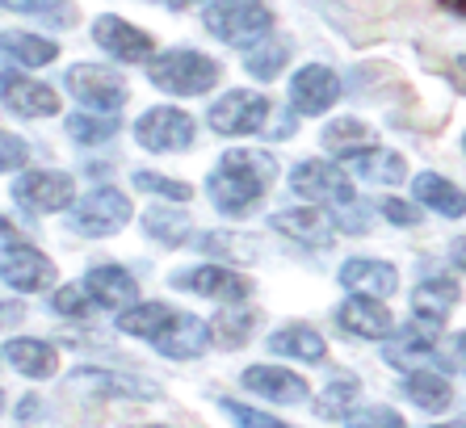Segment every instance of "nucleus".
Returning <instances> with one entry per match:
<instances>
[{"mask_svg":"<svg viewBox=\"0 0 466 428\" xmlns=\"http://www.w3.org/2000/svg\"><path fill=\"white\" fill-rule=\"evenodd\" d=\"M0 51L17 59L22 67H46L59 55V46L43 34H25V30H0Z\"/></svg>","mask_w":466,"mask_h":428,"instance_id":"nucleus-32","label":"nucleus"},{"mask_svg":"<svg viewBox=\"0 0 466 428\" xmlns=\"http://www.w3.org/2000/svg\"><path fill=\"white\" fill-rule=\"evenodd\" d=\"M462 151H466V135H462Z\"/></svg>","mask_w":466,"mask_h":428,"instance_id":"nucleus-50","label":"nucleus"},{"mask_svg":"<svg viewBox=\"0 0 466 428\" xmlns=\"http://www.w3.org/2000/svg\"><path fill=\"white\" fill-rule=\"evenodd\" d=\"M340 101V76L328 64H307L290 76V109L299 118H319Z\"/></svg>","mask_w":466,"mask_h":428,"instance_id":"nucleus-12","label":"nucleus"},{"mask_svg":"<svg viewBox=\"0 0 466 428\" xmlns=\"http://www.w3.org/2000/svg\"><path fill=\"white\" fill-rule=\"evenodd\" d=\"M198 122L177 106H156L147 114H139L135 122V143L143 151H156V156H173V151L194 148Z\"/></svg>","mask_w":466,"mask_h":428,"instance_id":"nucleus-6","label":"nucleus"},{"mask_svg":"<svg viewBox=\"0 0 466 428\" xmlns=\"http://www.w3.org/2000/svg\"><path fill=\"white\" fill-rule=\"evenodd\" d=\"M358 403V378H337L328 382V391L315 399V416L319 420H345Z\"/></svg>","mask_w":466,"mask_h":428,"instance_id":"nucleus-37","label":"nucleus"},{"mask_svg":"<svg viewBox=\"0 0 466 428\" xmlns=\"http://www.w3.org/2000/svg\"><path fill=\"white\" fill-rule=\"evenodd\" d=\"M458 67H466V55H462V59H458Z\"/></svg>","mask_w":466,"mask_h":428,"instance_id":"nucleus-49","label":"nucleus"},{"mask_svg":"<svg viewBox=\"0 0 466 428\" xmlns=\"http://www.w3.org/2000/svg\"><path fill=\"white\" fill-rule=\"evenodd\" d=\"M152 428H164V424H152Z\"/></svg>","mask_w":466,"mask_h":428,"instance_id":"nucleus-51","label":"nucleus"},{"mask_svg":"<svg viewBox=\"0 0 466 428\" xmlns=\"http://www.w3.org/2000/svg\"><path fill=\"white\" fill-rule=\"evenodd\" d=\"M349 168H353V177L366 185H403L408 181V160H403L400 151L390 148H366L361 156H353L349 160Z\"/></svg>","mask_w":466,"mask_h":428,"instance_id":"nucleus-24","label":"nucleus"},{"mask_svg":"<svg viewBox=\"0 0 466 428\" xmlns=\"http://www.w3.org/2000/svg\"><path fill=\"white\" fill-rule=\"evenodd\" d=\"M345 428H408V424L390 407H358V412L345 416Z\"/></svg>","mask_w":466,"mask_h":428,"instance_id":"nucleus-40","label":"nucleus"},{"mask_svg":"<svg viewBox=\"0 0 466 428\" xmlns=\"http://www.w3.org/2000/svg\"><path fill=\"white\" fill-rule=\"evenodd\" d=\"M319 143H324L328 156L353 160V156H361L366 148H374V130H370L361 118H332L324 127V135H319Z\"/></svg>","mask_w":466,"mask_h":428,"instance_id":"nucleus-28","label":"nucleus"},{"mask_svg":"<svg viewBox=\"0 0 466 428\" xmlns=\"http://www.w3.org/2000/svg\"><path fill=\"white\" fill-rule=\"evenodd\" d=\"M239 382L248 386L252 395L269 399V403H286V407H299L307 403V378H299L294 370H282V365H248Z\"/></svg>","mask_w":466,"mask_h":428,"instance_id":"nucleus-19","label":"nucleus"},{"mask_svg":"<svg viewBox=\"0 0 466 428\" xmlns=\"http://www.w3.org/2000/svg\"><path fill=\"white\" fill-rule=\"evenodd\" d=\"M13 202L30 214H59L76 206V181L67 172H22L13 181Z\"/></svg>","mask_w":466,"mask_h":428,"instance_id":"nucleus-9","label":"nucleus"},{"mask_svg":"<svg viewBox=\"0 0 466 428\" xmlns=\"http://www.w3.org/2000/svg\"><path fill=\"white\" fill-rule=\"evenodd\" d=\"M223 412H228V416L236 420L239 428H286L282 420H273L269 412H257V407L236 403V399H223Z\"/></svg>","mask_w":466,"mask_h":428,"instance_id":"nucleus-42","label":"nucleus"},{"mask_svg":"<svg viewBox=\"0 0 466 428\" xmlns=\"http://www.w3.org/2000/svg\"><path fill=\"white\" fill-rule=\"evenodd\" d=\"M198 248L210 252V257H228L231 265L257 260V244H252L248 236H228V231H202V236H198Z\"/></svg>","mask_w":466,"mask_h":428,"instance_id":"nucleus-36","label":"nucleus"},{"mask_svg":"<svg viewBox=\"0 0 466 428\" xmlns=\"http://www.w3.org/2000/svg\"><path fill=\"white\" fill-rule=\"evenodd\" d=\"M76 382L88 386V391H97V395H127V399H156V395H160V386L147 382V378L109 374V370H85Z\"/></svg>","mask_w":466,"mask_h":428,"instance_id":"nucleus-33","label":"nucleus"},{"mask_svg":"<svg viewBox=\"0 0 466 428\" xmlns=\"http://www.w3.org/2000/svg\"><path fill=\"white\" fill-rule=\"evenodd\" d=\"M269 349L278 357H299V362H324V353H328L324 336L315 332L311 323H282L269 336Z\"/></svg>","mask_w":466,"mask_h":428,"instance_id":"nucleus-29","label":"nucleus"},{"mask_svg":"<svg viewBox=\"0 0 466 428\" xmlns=\"http://www.w3.org/2000/svg\"><path fill=\"white\" fill-rule=\"evenodd\" d=\"M173 320V311L164 302H135V307L118 311V332L122 336H143V341H156L164 332V323Z\"/></svg>","mask_w":466,"mask_h":428,"instance_id":"nucleus-34","label":"nucleus"},{"mask_svg":"<svg viewBox=\"0 0 466 428\" xmlns=\"http://www.w3.org/2000/svg\"><path fill=\"white\" fill-rule=\"evenodd\" d=\"M269 227L278 231V236L294 239V244H307V248H328L340 231V223L328 214V206H294V210H278L269 219Z\"/></svg>","mask_w":466,"mask_h":428,"instance_id":"nucleus-14","label":"nucleus"},{"mask_svg":"<svg viewBox=\"0 0 466 428\" xmlns=\"http://www.w3.org/2000/svg\"><path fill=\"white\" fill-rule=\"evenodd\" d=\"M437 332H441V328H429V323L412 320L395 341L387 344V362L400 365V370H408V374H412V370H433Z\"/></svg>","mask_w":466,"mask_h":428,"instance_id":"nucleus-20","label":"nucleus"},{"mask_svg":"<svg viewBox=\"0 0 466 428\" xmlns=\"http://www.w3.org/2000/svg\"><path fill=\"white\" fill-rule=\"evenodd\" d=\"M64 85H67V93L76 97L85 109H93V114H118L130 101L127 80H122V72H114V67L72 64L64 76Z\"/></svg>","mask_w":466,"mask_h":428,"instance_id":"nucleus-4","label":"nucleus"},{"mask_svg":"<svg viewBox=\"0 0 466 428\" xmlns=\"http://www.w3.org/2000/svg\"><path fill=\"white\" fill-rule=\"evenodd\" d=\"M0 399H5V395H0Z\"/></svg>","mask_w":466,"mask_h":428,"instance_id":"nucleus-52","label":"nucleus"},{"mask_svg":"<svg viewBox=\"0 0 466 428\" xmlns=\"http://www.w3.org/2000/svg\"><path fill=\"white\" fill-rule=\"evenodd\" d=\"M173 9H189V5H210V0H168Z\"/></svg>","mask_w":466,"mask_h":428,"instance_id":"nucleus-48","label":"nucleus"},{"mask_svg":"<svg viewBox=\"0 0 466 428\" xmlns=\"http://www.w3.org/2000/svg\"><path fill=\"white\" fill-rule=\"evenodd\" d=\"M257 307L248 302H228V307L218 311L215 320H210V336H215L218 349H244L257 332Z\"/></svg>","mask_w":466,"mask_h":428,"instance_id":"nucleus-26","label":"nucleus"},{"mask_svg":"<svg viewBox=\"0 0 466 428\" xmlns=\"http://www.w3.org/2000/svg\"><path fill=\"white\" fill-rule=\"evenodd\" d=\"M135 189L143 193H156V198H164V202H189L194 198V189L185 181H173V177H160V172H135Z\"/></svg>","mask_w":466,"mask_h":428,"instance_id":"nucleus-39","label":"nucleus"},{"mask_svg":"<svg viewBox=\"0 0 466 428\" xmlns=\"http://www.w3.org/2000/svg\"><path fill=\"white\" fill-rule=\"evenodd\" d=\"M290 193L303 198L311 206H358V193H353V177L345 168L328 160H299L290 168Z\"/></svg>","mask_w":466,"mask_h":428,"instance_id":"nucleus-5","label":"nucleus"},{"mask_svg":"<svg viewBox=\"0 0 466 428\" xmlns=\"http://www.w3.org/2000/svg\"><path fill=\"white\" fill-rule=\"evenodd\" d=\"M412 198L424 210L441 214V219H466V189H458L441 172H416L412 177Z\"/></svg>","mask_w":466,"mask_h":428,"instance_id":"nucleus-23","label":"nucleus"},{"mask_svg":"<svg viewBox=\"0 0 466 428\" xmlns=\"http://www.w3.org/2000/svg\"><path fill=\"white\" fill-rule=\"evenodd\" d=\"M64 127H67V135H72L76 143H85V148H93V143H109L114 135H118V118H114V114H93V109L72 114Z\"/></svg>","mask_w":466,"mask_h":428,"instance_id":"nucleus-35","label":"nucleus"},{"mask_svg":"<svg viewBox=\"0 0 466 428\" xmlns=\"http://www.w3.org/2000/svg\"><path fill=\"white\" fill-rule=\"evenodd\" d=\"M85 290L93 294L97 307H114V311H127L139 302V281L130 278L122 265H93L85 273Z\"/></svg>","mask_w":466,"mask_h":428,"instance_id":"nucleus-21","label":"nucleus"},{"mask_svg":"<svg viewBox=\"0 0 466 428\" xmlns=\"http://www.w3.org/2000/svg\"><path fill=\"white\" fill-rule=\"evenodd\" d=\"M5 362L17 370V374L34 378V382H43L59 370V353H55L46 341H30V336H17V341L5 344Z\"/></svg>","mask_w":466,"mask_h":428,"instance_id":"nucleus-25","label":"nucleus"},{"mask_svg":"<svg viewBox=\"0 0 466 428\" xmlns=\"http://www.w3.org/2000/svg\"><path fill=\"white\" fill-rule=\"evenodd\" d=\"M218 72H223V67L202 51H164L152 59L147 80H152L160 93L198 97V93H210V88L218 85Z\"/></svg>","mask_w":466,"mask_h":428,"instance_id":"nucleus-3","label":"nucleus"},{"mask_svg":"<svg viewBox=\"0 0 466 428\" xmlns=\"http://www.w3.org/2000/svg\"><path fill=\"white\" fill-rule=\"evenodd\" d=\"M51 311L55 315H67V320H88L93 311H97V302H93V294L85 290V281L80 286H64L51 294Z\"/></svg>","mask_w":466,"mask_h":428,"instance_id":"nucleus-38","label":"nucleus"},{"mask_svg":"<svg viewBox=\"0 0 466 428\" xmlns=\"http://www.w3.org/2000/svg\"><path fill=\"white\" fill-rule=\"evenodd\" d=\"M93 43L106 55H114L118 64H152L156 59L152 34L139 30V25H130L118 13H101L97 22H93Z\"/></svg>","mask_w":466,"mask_h":428,"instance_id":"nucleus-11","label":"nucleus"},{"mask_svg":"<svg viewBox=\"0 0 466 428\" xmlns=\"http://www.w3.org/2000/svg\"><path fill=\"white\" fill-rule=\"evenodd\" d=\"M72 223H76L80 236H93V239L118 236L122 227L130 223L127 193L114 189V185H97V189H88L85 198H76V206H72Z\"/></svg>","mask_w":466,"mask_h":428,"instance_id":"nucleus-7","label":"nucleus"},{"mask_svg":"<svg viewBox=\"0 0 466 428\" xmlns=\"http://www.w3.org/2000/svg\"><path fill=\"white\" fill-rule=\"evenodd\" d=\"M0 101L17 118H55L59 114V93L34 76H0Z\"/></svg>","mask_w":466,"mask_h":428,"instance_id":"nucleus-15","label":"nucleus"},{"mask_svg":"<svg viewBox=\"0 0 466 428\" xmlns=\"http://www.w3.org/2000/svg\"><path fill=\"white\" fill-rule=\"evenodd\" d=\"M379 214L395 227H416L420 223V202H403V198H382Z\"/></svg>","mask_w":466,"mask_h":428,"instance_id":"nucleus-43","label":"nucleus"},{"mask_svg":"<svg viewBox=\"0 0 466 428\" xmlns=\"http://www.w3.org/2000/svg\"><path fill=\"white\" fill-rule=\"evenodd\" d=\"M454 357H458V365L466 370V332H458V336H454Z\"/></svg>","mask_w":466,"mask_h":428,"instance_id":"nucleus-47","label":"nucleus"},{"mask_svg":"<svg viewBox=\"0 0 466 428\" xmlns=\"http://www.w3.org/2000/svg\"><path fill=\"white\" fill-rule=\"evenodd\" d=\"M156 353L173 357V362H194V357H202L215 344V336H210V323H202L198 315H177L164 323V332L156 336Z\"/></svg>","mask_w":466,"mask_h":428,"instance_id":"nucleus-18","label":"nucleus"},{"mask_svg":"<svg viewBox=\"0 0 466 428\" xmlns=\"http://www.w3.org/2000/svg\"><path fill=\"white\" fill-rule=\"evenodd\" d=\"M441 9L454 13V17H462V22H466V0H441Z\"/></svg>","mask_w":466,"mask_h":428,"instance_id":"nucleus-46","label":"nucleus"},{"mask_svg":"<svg viewBox=\"0 0 466 428\" xmlns=\"http://www.w3.org/2000/svg\"><path fill=\"white\" fill-rule=\"evenodd\" d=\"M5 9H13V13H30V17H72V9H67V0H0Z\"/></svg>","mask_w":466,"mask_h":428,"instance_id":"nucleus-41","label":"nucleus"},{"mask_svg":"<svg viewBox=\"0 0 466 428\" xmlns=\"http://www.w3.org/2000/svg\"><path fill=\"white\" fill-rule=\"evenodd\" d=\"M450 260H454V269H462V273H466V236L450 244Z\"/></svg>","mask_w":466,"mask_h":428,"instance_id":"nucleus-45","label":"nucleus"},{"mask_svg":"<svg viewBox=\"0 0 466 428\" xmlns=\"http://www.w3.org/2000/svg\"><path fill=\"white\" fill-rule=\"evenodd\" d=\"M290 64V38L286 34H265L260 43H252L248 51H244V67H248V76H257V80H278L282 76V67Z\"/></svg>","mask_w":466,"mask_h":428,"instance_id":"nucleus-30","label":"nucleus"},{"mask_svg":"<svg viewBox=\"0 0 466 428\" xmlns=\"http://www.w3.org/2000/svg\"><path fill=\"white\" fill-rule=\"evenodd\" d=\"M168 281H173V290H189V294H202L215 302H244L252 294V281L231 265H189L177 269Z\"/></svg>","mask_w":466,"mask_h":428,"instance_id":"nucleus-10","label":"nucleus"},{"mask_svg":"<svg viewBox=\"0 0 466 428\" xmlns=\"http://www.w3.org/2000/svg\"><path fill=\"white\" fill-rule=\"evenodd\" d=\"M273 106H269V97H260L252 93V88H231V93H223L210 106L207 122L215 135H257V130H265V122H269Z\"/></svg>","mask_w":466,"mask_h":428,"instance_id":"nucleus-8","label":"nucleus"},{"mask_svg":"<svg viewBox=\"0 0 466 428\" xmlns=\"http://www.w3.org/2000/svg\"><path fill=\"white\" fill-rule=\"evenodd\" d=\"M0 278L17 294H38L55 286V260L34 244H5L0 248Z\"/></svg>","mask_w":466,"mask_h":428,"instance_id":"nucleus-13","label":"nucleus"},{"mask_svg":"<svg viewBox=\"0 0 466 428\" xmlns=\"http://www.w3.org/2000/svg\"><path fill=\"white\" fill-rule=\"evenodd\" d=\"M337 281L349 294H370V299H390L400 290V269L379 257H349L340 265Z\"/></svg>","mask_w":466,"mask_h":428,"instance_id":"nucleus-17","label":"nucleus"},{"mask_svg":"<svg viewBox=\"0 0 466 428\" xmlns=\"http://www.w3.org/2000/svg\"><path fill=\"white\" fill-rule=\"evenodd\" d=\"M143 231L164 248H181V244H189V236H194V223H189L185 206L164 202V206H152V210L143 214Z\"/></svg>","mask_w":466,"mask_h":428,"instance_id":"nucleus-27","label":"nucleus"},{"mask_svg":"<svg viewBox=\"0 0 466 428\" xmlns=\"http://www.w3.org/2000/svg\"><path fill=\"white\" fill-rule=\"evenodd\" d=\"M278 181V160L260 148H231L207 177V198L218 214L244 219Z\"/></svg>","mask_w":466,"mask_h":428,"instance_id":"nucleus-1","label":"nucleus"},{"mask_svg":"<svg viewBox=\"0 0 466 428\" xmlns=\"http://www.w3.org/2000/svg\"><path fill=\"white\" fill-rule=\"evenodd\" d=\"M30 160V148H25L17 135H9V130H0V172H13L22 168V164Z\"/></svg>","mask_w":466,"mask_h":428,"instance_id":"nucleus-44","label":"nucleus"},{"mask_svg":"<svg viewBox=\"0 0 466 428\" xmlns=\"http://www.w3.org/2000/svg\"><path fill=\"white\" fill-rule=\"evenodd\" d=\"M202 22H207V34H215L218 43L248 51L252 43H260L273 30V13L265 0H210Z\"/></svg>","mask_w":466,"mask_h":428,"instance_id":"nucleus-2","label":"nucleus"},{"mask_svg":"<svg viewBox=\"0 0 466 428\" xmlns=\"http://www.w3.org/2000/svg\"><path fill=\"white\" fill-rule=\"evenodd\" d=\"M403 395L412 399L420 412H445L454 403V386H450V378L441 370H412L403 378Z\"/></svg>","mask_w":466,"mask_h":428,"instance_id":"nucleus-31","label":"nucleus"},{"mask_svg":"<svg viewBox=\"0 0 466 428\" xmlns=\"http://www.w3.org/2000/svg\"><path fill=\"white\" fill-rule=\"evenodd\" d=\"M337 323L358 341H387L395 332V315L387 311V302L370 294H349L337 307Z\"/></svg>","mask_w":466,"mask_h":428,"instance_id":"nucleus-16","label":"nucleus"},{"mask_svg":"<svg viewBox=\"0 0 466 428\" xmlns=\"http://www.w3.org/2000/svg\"><path fill=\"white\" fill-rule=\"evenodd\" d=\"M458 299H462V290H458V281L454 278H424V281H416V290H412V315L420 323H429V328H441L450 315H454V307H458Z\"/></svg>","mask_w":466,"mask_h":428,"instance_id":"nucleus-22","label":"nucleus"}]
</instances>
